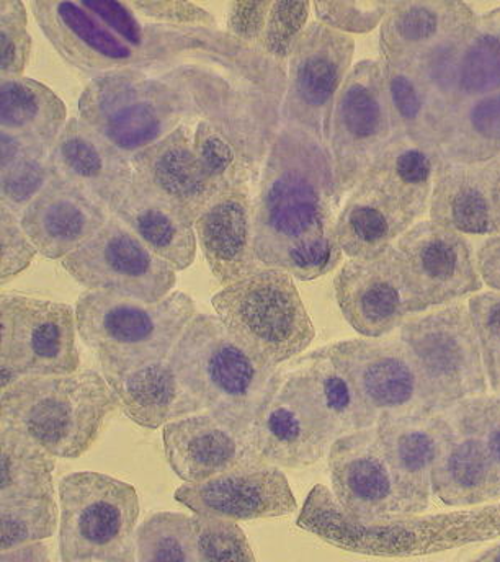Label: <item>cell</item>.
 I'll return each instance as SVG.
<instances>
[{"label": "cell", "mask_w": 500, "mask_h": 562, "mask_svg": "<svg viewBox=\"0 0 500 562\" xmlns=\"http://www.w3.org/2000/svg\"><path fill=\"white\" fill-rule=\"evenodd\" d=\"M386 460L412 514L431 504L432 473L455 425L442 413L381 414L376 422Z\"/></svg>", "instance_id": "cell-21"}, {"label": "cell", "mask_w": 500, "mask_h": 562, "mask_svg": "<svg viewBox=\"0 0 500 562\" xmlns=\"http://www.w3.org/2000/svg\"><path fill=\"white\" fill-rule=\"evenodd\" d=\"M438 154L412 140L396 138L379 156L368 177L391 190L418 220L431 209L432 187Z\"/></svg>", "instance_id": "cell-36"}, {"label": "cell", "mask_w": 500, "mask_h": 562, "mask_svg": "<svg viewBox=\"0 0 500 562\" xmlns=\"http://www.w3.org/2000/svg\"><path fill=\"white\" fill-rule=\"evenodd\" d=\"M77 105L79 119L130 160L195 119L186 90L140 69L93 77Z\"/></svg>", "instance_id": "cell-6"}, {"label": "cell", "mask_w": 500, "mask_h": 562, "mask_svg": "<svg viewBox=\"0 0 500 562\" xmlns=\"http://www.w3.org/2000/svg\"><path fill=\"white\" fill-rule=\"evenodd\" d=\"M495 209L496 220H498V229L500 234V157H498V173L495 180Z\"/></svg>", "instance_id": "cell-57"}, {"label": "cell", "mask_w": 500, "mask_h": 562, "mask_svg": "<svg viewBox=\"0 0 500 562\" xmlns=\"http://www.w3.org/2000/svg\"><path fill=\"white\" fill-rule=\"evenodd\" d=\"M67 109L58 93L32 77L0 80V130L52 149L66 128Z\"/></svg>", "instance_id": "cell-34"}, {"label": "cell", "mask_w": 500, "mask_h": 562, "mask_svg": "<svg viewBox=\"0 0 500 562\" xmlns=\"http://www.w3.org/2000/svg\"><path fill=\"white\" fill-rule=\"evenodd\" d=\"M381 65L396 135L438 154L442 122L434 93L418 63L381 61Z\"/></svg>", "instance_id": "cell-33"}, {"label": "cell", "mask_w": 500, "mask_h": 562, "mask_svg": "<svg viewBox=\"0 0 500 562\" xmlns=\"http://www.w3.org/2000/svg\"><path fill=\"white\" fill-rule=\"evenodd\" d=\"M482 283L500 293V234L489 236L476 252Z\"/></svg>", "instance_id": "cell-54"}, {"label": "cell", "mask_w": 500, "mask_h": 562, "mask_svg": "<svg viewBox=\"0 0 500 562\" xmlns=\"http://www.w3.org/2000/svg\"><path fill=\"white\" fill-rule=\"evenodd\" d=\"M110 217L84 190L55 177L20 221L43 257L64 260L89 243Z\"/></svg>", "instance_id": "cell-25"}, {"label": "cell", "mask_w": 500, "mask_h": 562, "mask_svg": "<svg viewBox=\"0 0 500 562\" xmlns=\"http://www.w3.org/2000/svg\"><path fill=\"white\" fill-rule=\"evenodd\" d=\"M378 414L435 413L414 358L398 339H354L325 347Z\"/></svg>", "instance_id": "cell-16"}, {"label": "cell", "mask_w": 500, "mask_h": 562, "mask_svg": "<svg viewBox=\"0 0 500 562\" xmlns=\"http://www.w3.org/2000/svg\"><path fill=\"white\" fill-rule=\"evenodd\" d=\"M440 159L482 164L500 157V90L466 103L449 125Z\"/></svg>", "instance_id": "cell-38"}, {"label": "cell", "mask_w": 500, "mask_h": 562, "mask_svg": "<svg viewBox=\"0 0 500 562\" xmlns=\"http://www.w3.org/2000/svg\"><path fill=\"white\" fill-rule=\"evenodd\" d=\"M424 381L435 413L488 393V373L468 304L455 303L422 316L409 317L399 327Z\"/></svg>", "instance_id": "cell-9"}, {"label": "cell", "mask_w": 500, "mask_h": 562, "mask_svg": "<svg viewBox=\"0 0 500 562\" xmlns=\"http://www.w3.org/2000/svg\"><path fill=\"white\" fill-rule=\"evenodd\" d=\"M76 310L25 294L0 296V387L26 378L77 373Z\"/></svg>", "instance_id": "cell-10"}, {"label": "cell", "mask_w": 500, "mask_h": 562, "mask_svg": "<svg viewBox=\"0 0 500 562\" xmlns=\"http://www.w3.org/2000/svg\"><path fill=\"white\" fill-rule=\"evenodd\" d=\"M0 562H52V560H49L48 547L40 541V543L26 544L15 550L2 551Z\"/></svg>", "instance_id": "cell-56"}, {"label": "cell", "mask_w": 500, "mask_h": 562, "mask_svg": "<svg viewBox=\"0 0 500 562\" xmlns=\"http://www.w3.org/2000/svg\"><path fill=\"white\" fill-rule=\"evenodd\" d=\"M164 453L170 470L186 483H203L237 468L267 463L251 435L204 411L163 428Z\"/></svg>", "instance_id": "cell-22"}, {"label": "cell", "mask_w": 500, "mask_h": 562, "mask_svg": "<svg viewBox=\"0 0 500 562\" xmlns=\"http://www.w3.org/2000/svg\"><path fill=\"white\" fill-rule=\"evenodd\" d=\"M473 562H500V543L496 544V547L489 548L486 553H482L478 560Z\"/></svg>", "instance_id": "cell-58"}, {"label": "cell", "mask_w": 500, "mask_h": 562, "mask_svg": "<svg viewBox=\"0 0 500 562\" xmlns=\"http://www.w3.org/2000/svg\"><path fill=\"white\" fill-rule=\"evenodd\" d=\"M332 547L365 557L411 558L442 553L500 537V504L438 515H392L376 521L355 520L318 484L297 520Z\"/></svg>", "instance_id": "cell-2"}, {"label": "cell", "mask_w": 500, "mask_h": 562, "mask_svg": "<svg viewBox=\"0 0 500 562\" xmlns=\"http://www.w3.org/2000/svg\"><path fill=\"white\" fill-rule=\"evenodd\" d=\"M335 300L355 333L382 339L421 314L396 246L368 259H351L334 280Z\"/></svg>", "instance_id": "cell-17"}, {"label": "cell", "mask_w": 500, "mask_h": 562, "mask_svg": "<svg viewBox=\"0 0 500 562\" xmlns=\"http://www.w3.org/2000/svg\"><path fill=\"white\" fill-rule=\"evenodd\" d=\"M36 150H52L38 140L15 135V133L0 132V169H7L16 160Z\"/></svg>", "instance_id": "cell-55"}, {"label": "cell", "mask_w": 500, "mask_h": 562, "mask_svg": "<svg viewBox=\"0 0 500 562\" xmlns=\"http://www.w3.org/2000/svg\"><path fill=\"white\" fill-rule=\"evenodd\" d=\"M332 491L355 520L412 514L396 484L376 427L344 435L329 450Z\"/></svg>", "instance_id": "cell-18"}, {"label": "cell", "mask_w": 500, "mask_h": 562, "mask_svg": "<svg viewBox=\"0 0 500 562\" xmlns=\"http://www.w3.org/2000/svg\"><path fill=\"white\" fill-rule=\"evenodd\" d=\"M195 316V301L182 291L153 304L86 291L76 303L77 334L102 371L167 360Z\"/></svg>", "instance_id": "cell-5"}, {"label": "cell", "mask_w": 500, "mask_h": 562, "mask_svg": "<svg viewBox=\"0 0 500 562\" xmlns=\"http://www.w3.org/2000/svg\"><path fill=\"white\" fill-rule=\"evenodd\" d=\"M496 173L498 157L482 164L438 159L429 209L431 221L465 236L499 234L495 209Z\"/></svg>", "instance_id": "cell-27"}, {"label": "cell", "mask_w": 500, "mask_h": 562, "mask_svg": "<svg viewBox=\"0 0 500 562\" xmlns=\"http://www.w3.org/2000/svg\"><path fill=\"white\" fill-rule=\"evenodd\" d=\"M500 90V7L476 15L456 59V113L479 97ZM453 122V120H452ZM452 125V123H449Z\"/></svg>", "instance_id": "cell-35"}, {"label": "cell", "mask_w": 500, "mask_h": 562, "mask_svg": "<svg viewBox=\"0 0 500 562\" xmlns=\"http://www.w3.org/2000/svg\"><path fill=\"white\" fill-rule=\"evenodd\" d=\"M313 3L271 2L264 35L255 49L288 69L295 46L308 29Z\"/></svg>", "instance_id": "cell-44"}, {"label": "cell", "mask_w": 500, "mask_h": 562, "mask_svg": "<svg viewBox=\"0 0 500 562\" xmlns=\"http://www.w3.org/2000/svg\"><path fill=\"white\" fill-rule=\"evenodd\" d=\"M396 138L381 61L365 59L352 68L332 113L329 153L342 196L357 189Z\"/></svg>", "instance_id": "cell-12"}, {"label": "cell", "mask_w": 500, "mask_h": 562, "mask_svg": "<svg viewBox=\"0 0 500 562\" xmlns=\"http://www.w3.org/2000/svg\"><path fill=\"white\" fill-rule=\"evenodd\" d=\"M271 2H234L226 7V33L244 45L257 46L267 25Z\"/></svg>", "instance_id": "cell-53"}, {"label": "cell", "mask_w": 500, "mask_h": 562, "mask_svg": "<svg viewBox=\"0 0 500 562\" xmlns=\"http://www.w3.org/2000/svg\"><path fill=\"white\" fill-rule=\"evenodd\" d=\"M102 374L127 419L147 430L203 411L200 401L177 376L169 358L130 370H105Z\"/></svg>", "instance_id": "cell-29"}, {"label": "cell", "mask_w": 500, "mask_h": 562, "mask_svg": "<svg viewBox=\"0 0 500 562\" xmlns=\"http://www.w3.org/2000/svg\"><path fill=\"white\" fill-rule=\"evenodd\" d=\"M414 224L398 196L365 177L338 213L335 236L348 259H368L395 246Z\"/></svg>", "instance_id": "cell-30"}, {"label": "cell", "mask_w": 500, "mask_h": 562, "mask_svg": "<svg viewBox=\"0 0 500 562\" xmlns=\"http://www.w3.org/2000/svg\"><path fill=\"white\" fill-rule=\"evenodd\" d=\"M204 260L224 288L264 269L255 254L254 200L249 187L221 190L195 220Z\"/></svg>", "instance_id": "cell-23"}, {"label": "cell", "mask_w": 500, "mask_h": 562, "mask_svg": "<svg viewBox=\"0 0 500 562\" xmlns=\"http://www.w3.org/2000/svg\"><path fill=\"white\" fill-rule=\"evenodd\" d=\"M300 361L342 437L376 427L378 414L362 400L351 378L329 357L325 347L300 358Z\"/></svg>", "instance_id": "cell-39"}, {"label": "cell", "mask_w": 500, "mask_h": 562, "mask_svg": "<svg viewBox=\"0 0 500 562\" xmlns=\"http://www.w3.org/2000/svg\"><path fill=\"white\" fill-rule=\"evenodd\" d=\"M421 313L449 306L482 288L478 260L465 234L434 221L414 224L395 244Z\"/></svg>", "instance_id": "cell-15"}, {"label": "cell", "mask_w": 500, "mask_h": 562, "mask_svg": "<svg viewBox=\"0 0 500 562\" xmlns=\"http://www.w3.org/2000/svg\"><path fill=\"white\" fill-rule=\"evenodd\" d=\"M313 9L319 23L344 33L365 35L381 26L391 2H367V0H345V2H314Z\"/></svg>", "instance_id": "cell-48"}, {"label": "cell", "mask_w": 500, "mask_h": 562, "mask_svg": "<svg viewBox=\"0 0 500 562\" xmlns=\"http://www.w3.org/2000/svg\"><path fill=\"white\" fill-rule=\"evenodd\" d=\"M56 461L20 431L0 430V501L55 498Z\"/></svg>", "instance_id": "cell-37"}, {"label": "cell", "mask_w": 500, "mask_h": 562, "mask_svg": "<svg viewBox=\"0 0 500 562\" xmlns=\"http://www.w3.org/2000/svg\"><path fill=\"white\" fill-rule=\"evenodd\" d=\"M216 316L255 355L278 368L313 344L315 329L293 277L280 269L223 288L211 297Z\"/></svg>", "instance_id": "cell-8"}, {"label": "cell", "mask_w": 500, "mask_h": 562, "mask_svg": "<svg viewBox=\"0 0 500 562\" xmlns=\"http://www.w3.org/2000/svg\"><path fill=\"white\" fill-rule=\"evenodd\" d=\"M341 202L329 147L303 130L281 126L254 200L258 262L268 269L291 244L334 229Z\"/></svg>", "instance_id": "cell-1"}, {"label": "cell", "mask_w": 500, "mask_h": 562, "mask_svg": "<svg viewBox=\"0 0 500 562\" xmlns=\"http://www.w3.org/2000/svg\"><path fill=\"white\" fill-rule=\"evenodd\" d=\"M174 498L195 515L249 521L277 518L297 510V498L284 471L262 463L237 468L203 483H186Z\"/></svg>", "instance_id": "cell-20"}, {"label": "cell", "mask_w": 500, "mask_h": 562, "mask_svg": "<svg viewBox=\"0 0 500 562\" xmlns=\"http://www.w3.org/2000/svg\"><path fill=\"white\" fill-rule=\"evenodd\" d=\"M63 562H136L140 497L109 474L73 473L59 481Z\"/></svg>", "instance_id": "cell-7"}, {"label": "cell", "mask_w": 500, "mask_h": 562, "mask_svg": "<svg viewBox=\"0 0 500 562\" xmlns=\"http://www.w3.org/2000/svg\"><path fill=\"white\" fill-rule=\"evenodd\" d=\"M62 263L89 291L119 294L143 303H159L177 284V270L115 216Z\"/></svg>", "instance_id": "cell-14"}, {"label": "cell", "mask_w": 500, "mask_h": 562, "mask_svg": "<svg viewBox=\"0 0 500 562\" xmlns=\"http://www.w3.org/2000/svg\"><path fill=\"white\" fill-rule=\"evenodd\" d=\"M32 13L59 56L80 72L99 77L123 69H154V63L126 45L82 2L35 0Z\"/></svg>", "instance_id": "cell-19"}, {"label": "cell", "mask_w": 500, "mask_h": 562, "mask_svg": "<svg viewBox=\"0 0 500 562\" xmlns=\"http://www.w3.org/2000/svg\"><path fill=\"white\" fill-rule=\"evenodd\" d=\"M56 177L84 190L110 214L134 179L131 160L73 116L49 150Z\"/></svg>", "instance_id": "cell-24"}, {"label": "cell", "mask_w": 500, "mask_h": 562, "mask_svg": "<svg viewBox=\"0 0 500 562\" xmlns=\"http://www.w3.org/2000/svg\"><path fill=\"white\" fill-rule=\"evenodd\" d=\"M452 422L455 431L432 473V492L448 507L499 501L500 474L485 447L469 428Z\"/></svg>", "instance_id": "cell-32"}, {"label": "cell", "mask_w": 500, "mask_h": 562, "mask_svg": "<svg viewBox=\"0 0 500 562\" xmlns=\"http://www.w3.org/2000/svg\"><path fill=\"white\" fill-rule=\"evenodd\" d=\"M38 249L12 211L0 206V281L9 283L29 269Z\"/></svg>", "instance_id": "cell-51"}, {"label": "cell", "mask_w": 500, "mask_h": 562, "mask_svg": "<svg viewBox=\"0 0 500 562\" xmlns=\"http://www.w3.org/2000/svg\"><path fill=\"white\" fill-rule=\"evenodd\" d=\"M198 561L200 562H257L249 540L237 521L195 515Z\"/></svg>", "instance_id": "cell-45"}, {"label": "cell", "mask_w": 500, "mask_h": 562, "mask_svg": "<svg viewBox=\"0 0 500 562\" xmlns=\"http://www.w3.org/2000/svg\"><path fill=\"white\" fill-rule=\"evenodd\" d=\"M448 417L465 425L481 441L489 460L500 474V396L463 401L448 411Z\"/></svg>", "instance_id": "cell-50"}, {"label": "cell", "mask_w": 500, "mask_h": 562, "mask_svg": "<svg viewBox=\"0 0 500 562\" xmlns=\"http://www.w3.org/2000/svg\"><path fill=\"white\" fill-rule=\"evenodd\" d=\"M341 437L301 361L278 368L252 427L258 454L274 467L298 470L318 463Z\"/></svg>", "instance_id": "cell-11"}, {"label": "cell", "mask_w": 500, "mask_h": 562, "mask_svg": "<svg viewBox=\"0 0 500 562\" xmlns=\"http://www.w3.org/2000/svg\"><path fill=\"white\" fill-rule=\"evenodd\" d=\"M141 19L153 20L170 29L218 30V20L210 10L182 0H136L130 2Z\"/></svg>", "instance_id": "cell-52"}, {"label": "cell", "mask_w": 500, "mask_h": 562, "mask_svg": "<svg viewBox=\"0 0 500 562\" xmlns=\"http://www.w3.org/2000/svg\"><path fill=\"white\" fill-rule=\"evenodd\" d=\"M112 216L119 217L177 272L187 270L195 262L198 240L193 217L154 192L136 176L112 210Z\"/></svg>", "instance_id": "cell-31"}, {"label": "cell", "mask_w": 500, "mask_h": 562, "mask_svg": "<svg viewBox=\"0 0 500 562\" xmlns=\"http://www.w3.org/2000/svg\"><path fill=\"white\" fill-rule=\"evenodd\" d=\"M131 166L137 179L193 220L221 192L195 150L188 122L167 138L134 156Z\"/></svg>", "instance_id": "cell-26"}, {"label": "cell", "mask_w": 500, "mask_h": 562, "mask_svg": "<svg viewBox=\"0 0 500 562\" xmlns=\"http://www.w3.org/2000/svg\"><path fill=\"white\" fill-rule=\"evenodd\" d=\"M478 13L455 0L391 2L379 26L381 61L415 63L468 25Z\"/></svg>", "instance_id": "cell-28"}, {"label": "cell", "mask_w": 500, "mask_h": 562, "mask_svg": "<svg viewBox=\"0 0 500 562\" xmlns=\"http://www.w3.org/2000/svg\"><path fill=\"white\" fill-rule=\"evenodd\" d=\"M29 12L22 0H0V76L22 77L32 56Z\"/></svg>", "instance_id": "cell-46"}, {"label": "cell", "mask_w": 500, "mask_h": 562, "mask_svg": "<svg viewBox=\"0 0 500 562\" xmlns=\"http://www.w3.org/2000/svg\"><path fill=\"white\" fill-rule=\"evenodd\" d=\"M344 250L334 229L315 234L281 250L268 269H280L293 279L311 281L327 276L342 262Z\"/></svg>", "instance_id": "cell-43"}, {"label": "cell", "mask_w": 500, "mask_h": 562, "mask_svg": "<svg viewBox=\"0 0 500 562\" xmlns=\"http://www.w3.org/2000/svg\"><path fill=\"white\" fill-rule=\"evenodd\" d=\"M120 406L99 371L26 378L2 391L0 424L29 437L55 458L82 457L103 422Z\"/></svg>", "instance_id": "cell-4"}, {"label": "cell", "mask_w": 500, "mask_h": 562, "mask_svg": "<svg viewBox=\"0 0 500 562\" xmlns=\"http://www.w3.org/2000/svg\"><path fill=\"white\" fill-rule=\"evenodd\" d=\"M355 42L315 22L310 23L288 61L281 126L300 128L329 147L335 100L352 70Z\"/></svg>", "instance_id": "cell-13"}, {"label": "cell", "mask_w": 500, "mask_h": 562, "mask_svg": "<svg viewBox=\"0 0 500 562\" xmlns=\"http://www.w3.org/2000/svg\"><path fill=\"white\" fill-rule=\"evenodd\" d=\"M82 5L93 13L103 25L109 26L126 45L153 61L154 68L159 65V53H157L156 43L151 36L149 25L141 22V16L134 12L130 2L84 0Z\"/></svg>", "instance_id": "cell-47"}, {"label": "cell", "mask_w": 500, "mask_h": 562, "mask_svg": "<svg viewBox=\"0 0 500 562\" xmlns=\"http://www.w3.org/2000/svg\"><path fill=\"white\" fill-rule=\"evenodd\" d=\"M58 528L56 498L0 501V550L10 551L52 538Z\"/></svg>", "instance_id": "cell-41"}, {"label": "cell", "mask_w": 500, "mask_h": 562, "mask_svg": "<svg viewBox=\"0 0 500 562\" xmlns=\"http://www.w3.org/2000/svg\"><path fill=\"white\" fill-rule=\"evenodd\" d=\"M55 177L49 150H36L7 169H0V200L3 209L22 217Z\"/></svg>", "instance_id": "cell-42"}, {"label": "cell", "mask_w": 500, "mask_h": 562, "mask_svg": "<svg viewBox=\"0 0 500 562\" xmlns=\"http://www.w3.org/2000/svg\"><path fill=\"white\" fill-rule=\"evenodd\" d=\"M137 562H200L193 518L159 512L137 528Z\"/></svg>", "instance_id": "cell-40"}, {"label": "cell", "mask_w": 500, "mask_h": 562, "mask_svg": "<svg viewBox=\"0 0 500 562\" xmlns=\"http://www.w3.org/2000/svg\"><path fill=\"white\" fill-rule=\"evenodd\" d=\"M469 314L478 334L482 360L489 384L496 393L500 391V293L488 291L473 296L468 303Z\"/></svg>", "instance_id": "cell-49"}, {"label": "cell", "mask_w": 500, "mask_h": 562, "mask_svg": "<svg viewBox=\"0 0 500 562\" xmlns=\"http://www.w3.org/2000/svg\"><path fill=\"white\" fill-rule=\"evenodd\" d=\"M169 360L203 411L252 437L278 368L262 360L211 314L191 319Z\"/></svg>", "instance_id": "cell-3"}]
</instances>
